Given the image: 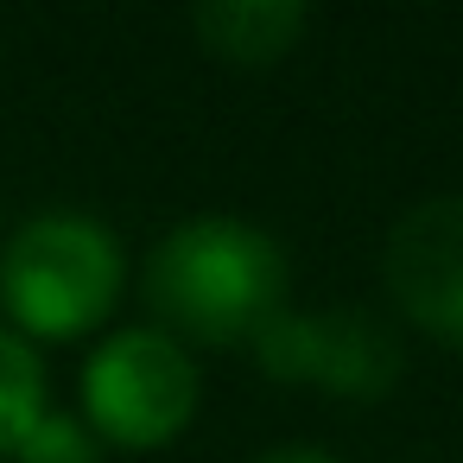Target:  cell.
<instances>
[{
    "instance_id": "cell-2",
    "label": "cell",
    "mask_w": 463,
    "mask_h": 463,
    "mask_svg": "<svg viewBox=\"0 0 463 463\" xmlns=\"http://www.w3.org/2000/svg\"><path fill=\"white\" fill-rule=\"evenodd\" d=\"M121 298V241L83 210H45L0 248V305L33 343H71L109 324Z\"/></svg>"
},
{
    "instance_id": "cell-3",
    "label": "cell",
    "mask_w": 463,
    "mask_h": 463,
    "mask_svg": "<svg viewBox=\"0 0 463 463\" xmlns=\"http://www.w3.org/2000/svg\"><path fill=\"white\" fill-rule=\"evenodd\" d=\"M77 387H83V425L121 450L172 444L197 419V400H203L197 362L184 355L172 330H153V324H134L96 343Z\"/></svg>"
},
{
    "instance_id": "cell-6",
    "label": "cell",
    "mask_w": 463,
    "mask_h": 463,
    "mask_svg": "<svg viewBox=\"0 0 463 463\" xmlns=\"http://www.w3.org/2000/svg\"><path fill=\"white\" fill-rule=\"evenodd\" d=\"M191 26H197L210 58L241 64V71H273L298 52L311 14L298 0H203L191 14Z\"/></svg>"
},
{
    "instance_id": "cell-8",
    "label": "cell",
    "mask_w": 463,
    "mask_h": 463,
    "mask_svg": "<svg viewBox=\"0 0 463 463\" xmlns=\"http://www.w3.org/2000/svg\"><path fill=\"white\" fill-rule=\"evenodd\" d=\"M14 463H102V444H96V431L83 419L45 406V419L14 444Z\"/></svg>"
},
{
    "instance_id": "cell-4",
    "label": "cell",
    "mask_w": 463,
    "mask_h": 463,
    "mask_svg": "<svg viewBox=\"0 0 463 463\" xmlns=\"http://www.w3.org/2000/svg\"><path fill=\"white\" fill-rule=\"evenodd\" d=\"M254 368L292 387H324L336 400H387L400 387L406 349L400 336L355 305H324V311H279L254 343Z\"/></svg>"
},
{
    "instance_id": "cell-9",
    "label": "cell",
    "mask_w": 463,
    "mask_h": 463,
    "mask_svg": "<svg viewBox=\"0 0 463 463\" xmlns=\"http://www.w3.org/2000/svg\"><path fill=\"white\" fill-rule=\"evenodd\" d=\"M254 463H343V457L324 450V444H273V450H260Z\"/></svg>"
},
{
    "instance_id": "cell-1",
    "label": "cell",
    "mask_w": 463,
    "mask_h": 463,
    "mask_svg": "<svg viewBox=\"0 0 463 463\" xmlns=\"http://www.w3.org/2000/svg\"><path fill=\"white\" fill-rule=\"evenodd\" d=\"M286 248L241 216H191L146 254V298L191 343H254L286 311Z\"/></svg>"
},
{
    "instance_id": "cell-7",
    "label": "cell",
    "mask_w": 463,
    "mask_h": 463,
    "mask_svg": "<svg viewBox=\"0 0 463 463\" xmlns=\"http://www.w3.org/2000/svg\"><path fill=\"white\" fill-rule=\"evenodd\" d=\"M45 419V362L39 349L0 324V457H14V444Z\"/></svg>"
},
{
    "instance_id": "cell-5",
    "label": "cell",
    "mask_w": 463,
    "mask_h": 463,
    "mask_svg": "<svg viewBox=\"0 0 463 463\" xmlns=\"http://www.w3.org/2000/svg\"><path fill=\"white\" fill-rule=\"evenodd\" d=\"M381 279L406 324L463 349V197L457 191L412 203L387 229Z\"/></svg>"
}]
</instances>
